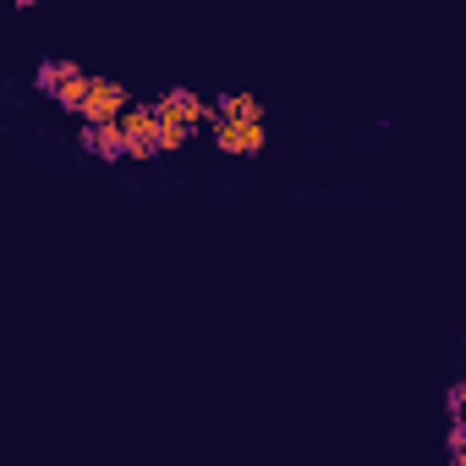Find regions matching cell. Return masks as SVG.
I'll return each instance as SVG.
<instances>
[{"instance_id": "cell-8", "label": "cell", "mask_w": 466, "mask_h": 466, "mask_svg": "<svg viewBox=\"0 0 466 466\" xmlns=\"http://www.w3.org/2000/svg\"><path fill=\"white\" fill-rule=\"evenodd\" d=\"M83 83H88V72H77V77H72V83H66V88L56 94V105H61L66 116H77V99H83Z\"/></svg>"}, {"instance_id": "cell-5", "label": "cell", "mask_w": 466, "mask_h": 466, "mask_svg": "<svg viewBox=\"0 0 466 466\" xmlns=\"http://www.w3.org/2000/svg\"><path fill=\"white\" fill-rule=\"evenodd\" d=\"M77 148L94 154V159H110V165L127 159V143H121V127H116V121H110V127H83V132H77Z\"/></svg>"}, {"instance_id": "cell-6", "label": "cell", "mask_w": 466, "mask_h": 466, "mask_svg": "<svg viewBox=\"0 0 466 466\" xmlns=\"http://www.w3.org/2000/svg\"><path fill=\"white\" fill-rule=\"evenodd\" d=\"M208 110H214V121H264V99L258 94H219V99H208Z\"/></svg>"}, {"instance_id": "cell-3", "label": "cell", "mask_w": 466, "mask_h": 466, "mask_svg": "<svg viewBox=\"0 0 466 466\" xmlns=\"http://www.w3.org/2000/svg\"><path fill=\"white\" fill-rule=\"evenodd\" d=\"M116 127H121L127 159H159V116H154V105H127Z\"/></svg>"}, {"instance_id": "cell-10", "label": "cell", "mask_w": 466, "mask_h": 466, "mask_svg": "<svg viewBox=\"0 0 466 466\" xmlns=\"http://www.w3.org/2000/svg\"><path fill=\"white\" fill-rule=\"evenodd\" d=\"M461 400H466V384L455 379V384L444 390V411H450V417H461Z\"/></svg>"}, {"instance_id": "cell-11", "label": "cell", "mask_w": 466, "mask_h": 466, "mask_svg": "<svg viewBox=\"0 0 466 466\" xmlns=\"http://www.w3.org/2000/svg\"><path fill=\"white\" fill-rule=\"evenodd\" d=\"M0 110H6V94H0Z\"/></svg>"}, {"instance_id": "cell-9", "label": "cell", "mask_w": 466, "mask_h": 466, "mask_svg": "<svg viewBox=\"0 0 466 466\" xmlns=\"http://www.w3.org/2000/svg\"><path fill=\"white\" fill-rule=\"evenodd\" d=\"M444 450H450V461L466 455V422H461V417H450V439H444Z\"/></svg>"}, {"instance_id": "cell-4", "label": "cell", "mask_w": 466, "mask_h": 466, "mask_svg": "<svg viewBox=\"0 0 466 466\" xmlns=\"http://www.w3.org/2000/svg\"><path fill=\"white\" fill-rule=\"evenodd\" d=\"M208 137H214L219 154H237V159H258L269 148V127L264 121H214Z\"/></svg>"}, {"instance_id": "cell-2", "label": "cell", "mask_w": 466, "mask_h": 466, "mask_svg": "<svg viewBox=\"0 0 466 466\" xmlns=\"http://www.w3.org/2000/svg\"><path fill=\"white\" fill-rule=\"evenodd\" d=\"M154 116H159V127H187V132H198V127H214V110H208V99L198 94V88H165L159 99H154Z\"/></svg>"}, {"instance_id": "cell-1", "label": "cell", "mask_w": 466, "mask_h": 466, "mask_svg": "<svg viewBox=\"0 0 466 466\" xmlns=\"http://www.w3.org/2000/svg\"><path fill=\"white\" fill-rule=\"evenodd\" d=\"M127 105H132L127 83L88 72V83H83V99H77V121H83V127H110V121H121V110H127Z\"/></svg>"}, {"instance_id": "cell-7", "label": "cell", "mask_w": 466, "mask_h": 466, "mask_svg": "<svg viewBox=\"0 0 466 466\" xmlns=\"http://www.w3.org/2000/svg\"><path fill=\"white\" fill-rule=\"evenodd\" d=\"M77 72H83V66H77V61H66V56H45V61H39V66H34V88H39V94H50V99H56V94H61V88H66V83H72V77H77Z\"/></svg>"}]
</instances>
